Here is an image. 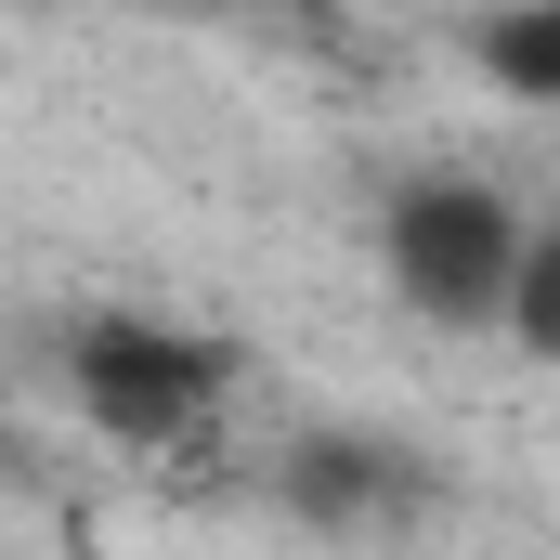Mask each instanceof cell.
Listing matches in <instances>:
<instances>
[{
  "label": "cell",
  "instance_id": "7a4b0ae2",
  "mask_svg": "<svg viewBox=\"0 0 560 560\" xmlns=\"http://www.w3.org/2000/svg\"><path fill=\"white\" fill-rule=\"evenodd\" d=\"M235 378H248V352L235 339H209V326H170V313H79L66 339H52V392H66V418L92 430V443H118V456H183V443H209L222 405H235Z\"/></svg>",
  "mask_w": 560,
  "mask_h": 560
},
{
  "label": "cell",
  "instance_id": "6da1fadb",
  "mask_svg": "<svg viewBox=\"0 0 560 560\" xmlns=\"http://www.w3.org/2000/svg\"><path fill=\"white\" fill-rule=\"evenodd\" d=\"M535 222H548V209L509 196L482 156H418V170L378 196V287L418 313L430 339H495Z\"/></svg>",
  "mask_w": 560,
  "mask_h": 560
},
{
  "label": "cell",
  "instance_id": "5b68a950",
  "mask_svg": "<svg viewBox=\"0 0 560 560\" xmlns=\"http://www.w3.org/2000/svg\"><path fill=\"white\" fill-rule=\"evenodd\" d=\"M156 13H261V0H156Z\"/></svg>",
  "mask_w": 560,
  "mask_h": 560
},
{
  "label": "cell",
  "instance_id": "3957f363",
  "mask_svg": "<svg viewBox=\"0 0 560 560\" xmlns=\"http://www.w3.org/2000/svg\"><path fill=\"white\" fill-rule=\"evenodd\" d=\"M469 52H482V79H495L522 118H548V105H560V13H548V0H495Z\"/></svg>",
  "mask_w": 560,
  "mask_h": 560
},
{
  "label": "cell",
  "instance_id": "277c9868",
  "mask_svg": "<svg viewBox=\"0 0 560 560\" xmlns=\"http://www.w3.org/2000/svg\"><path fill=\"white\" fill-rule=\"evenodd\" d=\"M287 495H300L313 522H365V509L392 495V443H300V456H287Z\"/></svg>",
  "mask_w": 560,
  "mask_h": 560
}]
</instances>
